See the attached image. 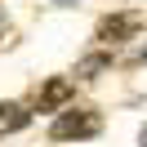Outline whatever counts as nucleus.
Instances as JSON below:
<instances>
[{"label":"nucleus","instance_id":"obj_1","mask_svg":"<svg viewBox=\"0 0 147 147\" xmlns=\"http://www.w3.org/2000/svg\"><path fill=\"white\" fill-rule=\"evenodd\" d=\"M102 134V116L94 107H63L58 120L49 125V138L54 143H85V138Z\"/></svg>","mask_w":147,"mask_h":147},{"label":"nucleus","instance_id":"obj_2","mask_svg":"<svg viewBox=\"0 0 147 147\" xmlns=\"http://www.w3.org/2000/svg\"><path fill=\"white\" fill-rule=\"evenodd\" d=\"M71 94H76V85L67 80V76H49L36 89V111H63L67 102H71Z\"/></svg>","mask_w":147,"mask_h":147},{"label":"nucleus","instance_id":"obj_3","mask_svg":"<svg viewBox=\"0 0 147 147\" xmlns=\"http://www.w3.org/2000/svg\"><path fill=\"white\" fill-rule=\"evenodd\" d=\"M138 27H143L138 13H111V18L98 22V40H102V45H120V40H134Z\"/></svg>","mask_w":147,"mask_h":147},{"label":"nucleus","instance_id":"obj_4","mask_svg":"<svg viewBox=\"0 0 147 147\" xmlns=\"http://www.w3.org/2000/svg\"><path fill=\"white\" fill-rule=\"evenodd\" d=\"M31 125V111L22 107V102H0V138H9L18 134V129Z\"/></svg>","mask_w":147,"mask_h":147},{"label":"nucleus","instance_id":"obj_5","mask_svg":"<svg viewBox=\"0 0 147 147\" xmlns=\"http://www.w3.org/2000/svg\"><path fill=\"white\" fill-rule=\"evenodd\" d=\"M102 71H111V54H85L76 63V80H98Z\"/></svg>","mask_w":147,"mask_h":147},{"label":"nucleus","instance_id":"obj_6","mask_svg":"<svg viewBox=\"0 0 147 147\" xmlns=\"http://www.w3.org/2000/svg\"><path fill=\"white\" fill-rule=\"evenodd\" d=\"M138 147H147V125H143V134H138Z\"/></svg>","mask_w":147,"mask_h":147},{"label":"nucleus","instance_id":"obj_7","mask_svg":"<svg viewBox=\"0 0 147 147\" xmlns=\"http://www.w3.org/2000/svg\"><path fill=\"white\" fill-rule=\"evenodd\" d=\"M0 31H5V5H0Z\"/></svg>","mask_w":147,"mask_h":147},{"label":"nucleus","instance_id":"obj_8","mask_svg":"<svg viewBox=\"0 0 147 147\" xmlns=\"http://www.w3.org/2000/svg\"><path fill=\"white\" fill-rule=\"evenodd\" d=\"M54 5H63V9H67V5H76V0H54Z\"/></svg>","mask_w":147,"mask_h":147},{"label":"nucleus","instance_id":"obj_9","mask_svg":"<svg viewBox=\"0 0 147 147\" xmlns=\"http://www.w3.org/2000/svg\"><path fill=\"white\" fill-rule=\"evenodd\" d=\"M138 58H143V63H147V45H143V54H138Z\"/></svg>","mask_w":147,"mask_h":147}]
</instances>
